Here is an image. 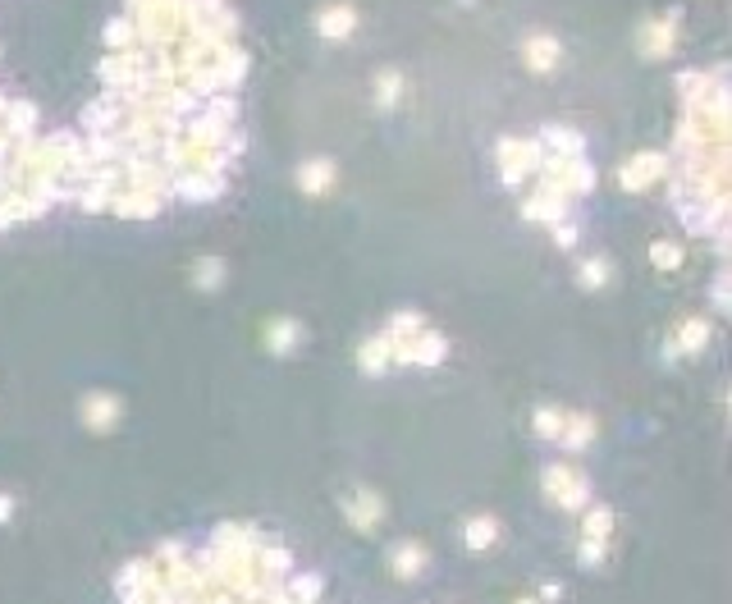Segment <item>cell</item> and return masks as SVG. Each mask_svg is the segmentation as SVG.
Masks as SVG:
<instances>
[{
  "label": "cell",
  "mask_w": 732,
  "mask_h": 604,
  "mask_svg": "<svg viewBox=\"0 0 732 604\" xmlns=\"http://www.w3.org/2000/svg\"><path fill=\"white\" fill-rule=\"evenodd\" d=\"M659 179H668V156H664V151H641L636 161H627V165L618 170V183H622L627 193H645V188L659 183Z\"/></svg>",
  "instance_id": "277c9868"
},
{
  "label": "cell",
  "mask_w": 732,
  "mask_h": 604,
  "mask_svg": "<svg viewBox=\"0 0 732 604\" xmlns=\"http://www.w3.org/2000/svg\"><path fill=\"white\" fill-rule=\"evenodd\" d=\"M444 353H449V344H444V335H435V330H417L408 344H394V362L399 367H440L444 362Z\"/></svg>",
  "instance_id": "3957f363"
},
{
  "label": "cell",
  "mask_w": 732,
  "mask_h": 604,
  "mask_svg": "<svg viewBox=\"0 0 732 604\" xmlns=\"http://www.w3.org/2000/svg\"><path fill=\"white\" fill-rule=\"evenodd\" d=\"M229 174H206V170H170V197H183V202H215L225 193Z\"/></svg>",
  "instance_id": "6da1fadb"
},
{
  "label": "cell",
  "mask_w": 732,
  "mask_h": 604,
  "mask_svg": "<svg viewBox=\"0 0 732 604\" xmlns=\"http://www.w3.org/2000/svg\"><path fill=\"white\" fill-rule=\"evenodd\" d=\"M568 206H572V197H568L563 188H554L549 179H540V188L522 202V215H527V220H536V224H554V220H563V215H568Z\"/></svg>",
  "instance_id": "5b68a950"
},
{
  "label": "cell",
  "mask_w": 732,
  "mask_h": 604,
  "mask_svg": "<svg viewBox=\"0 0 732 604\" xmlns=\"http://www.w3.org/2000/svg\"><path fill=\"white\" fill-rule=\"evenodd\" d=\"M390 563H394V577H422L426 572V545L403 540V545H394Z\"/></svg>",
  "instance_id": "e0dca14e"
},
{
  "label": "cell",
  "mask_w": 732,
  "mask_h": 604,
  "mask_svg": "<svg viewBox=\"0 0 732 604\" xmlns=\"http://www.w3.org/2000/svg\"><path fill=\"white\" fill-rule=\"evenodd\" d=\"M609 270H613V266H609L604 256H595V261H581V275H577V279H581V288H604V284H609Z\"/></svg>",
  "instance_id": "83f0119b"
},
{
  "label": "cell",
  "mask_w": 732,
  "mask_h": 604,
  "mask_svg": "<svg viewBox=\"0 0 732 604\" xmlns=\"http://www.w3.org/2000/svg\"><path fill=\"white\" fill-rule=\"evenodd\" d=\"M188 5L197 15H220V10H229V0H188Z\"/></svg>",
  "instance_id": "d6a6232c"
},
{
  "label": "cell",
  "mask_w": 732,
  "mask_h": 604,
  "mask_svg": "<svg viewBox=\"0 0 732 604\" xmlns=\"http://www.w3.org/2000/svg\"><path fill=\"white\" fill-rule=\"evenodd\" d=\"M559 42L549 37V33H536V37H527V47H522V60H527V69L531 74H549L554 65H559Z\"/></svg>",
  "instance_id": "7c38bea8"
},
{
  "label": "cell",
  "mask_w": 732,
  "mask_h": 604,
  "mask_svg": "<svg viewBox=\"0 0 732 604\" xmlns=\"http://www.w3.org/2000/svg\"><path fill=\"white\" fill-rule=\"evenodd\" d=\"M343 513H348V522H352L357 531H376L381 517H385V499L371 495V490H348V495H343Z\"/></svg>",
  "instance_id": "52a82bcc"
},
{
  "label": "cell",
  "mask_w": 732,
  "mask_h": 604,
  "mask_svg": "<svg viewBox=\"0 0 732 604\" xmlns=\"http://www.w3.org/2000/svg\"><path fill=\"white\" fill-rule=\"evenodd\" d=\"M714 307H718V312L727 307V279H723V275H718V284H714Z\"/></svg>",
  "instance_id": "836d02e7"
},
{
  "label": "cell",
  "mask_w": 732,
  "mask_h": 604,
  "mask_svg": "<svg viewBox=\"0 0 732 604\" xmlns=\"http://www.w3.org/2000/svg\"><path fill=\"white\" fill-rule=\"evenodd\" d=\"M357 367H361L366 376H381L385 367H394V339H390V335L366 339V344L357 349Z\"/></svg>",
  "instance_id": "5bb4252c"
},
{
  "label": "cell",
  "mask_w": 732,
  "mask_h": 604,
  "mask_svg": "<svg viewBox=\"0 0 732 604\" xmlns=\"http://www.w3.org/2000/svg\"><path fill=\"white\" fill-rule=\"evenodd\" d=\"M545 490H549V499H559V508H586L591 504V481L581 472H572L568 463L545 467Z\"/></svg>",
  "instance_id": "7a4b0ae2"
},
{
  "label": "cell",
  "mask_w": 732,
  "mask_h": 604,
  "mask_svg": "<svg viewBox=\"0 0 732 604\" xmlns=\"http://www.w3.org/2000/svg\"><path fill=\"white\" fill-rule=\"evenodd\" d=\"M540 142H545V151H554V156H581L586 151V138L577 133V129H545L540 133Z\"/></svg>",
  "instance_id": "ac0fdd59"
},
{
  "label": "cell",
  "mask_w": 732,
  "mask_h": 604,
  "mask_svg": "<svg viewBox=\"0 0 732 604\" xmlns=\"http://www.w3.org/2000/svg\"><path fill=\"white\" fill-rule=\"evenodd\" d=\"M124 120H129V106H124L120 97H110V92L83 110V129H88V133H115Z\"/></svg>",
  "instance_id": "ba28073f"
},
{
  "label": "cell",
  "mask_w": 732,
  "mask_h": 604,
  "mask_svg": "<svg viewBox=\"0 0 732 604\" xmlns=\"http://www.w3.org/2000/svg\"><path fill=\"white\" fill-rule=\"evenodd\" d=\"M0 129H5V138H10V142H28V138H37V106H33V101H5Z\"/></svg>",
  "instance_id": "30bf717a"
},
{
  "label": "cell",
  "mask_w": 732,
  "mask_h": 604,
  "mask_svg": "<svg viewBox=\"0 0 732 604\" xmlns=\"http://www.w3.org/2000/svg\"><path fill=\"white\" fill-rule=\"evenodd\" d=\"M106 47H110V51L138 47V24H133V15H120V19L106 24Z\"/></svg>",
  "instance_id": "44dd1931"
},
{
  "label": "cell",
  "mask_w": 732,
  "mask_h": 604,
  "mask_svg": "<svg viewBox=\"0 0 732 604\" xmlns=\"http://www.w3.org/2000/svg\"><path fill=\"white\" fill-rule=\"evenodd\" d=\"M673 42H677V19H673V15L641 24V56H645V60H664V56L673 51Z\"/></svg>",
  "instance_id": "9c48e42d"
},
{
  "label": "cell",
  "mask_w": 732,
  "mask_h": 604,
  "mask_svg": "<svg viewBox=\"0 0 732 604\" xmlns=\"http://www.w3.org/2000/svg\"><path fill=\"white\" fill-rule=\"evenodd\" d=\"M559 426H563V412H559V408H536V435H540V440H554Z\"/></svg>",
  "instance_id": "f546056e"
},
{
  "label": "cell",
  "mask_w": 732,
  "mask_h": 604,
  "mask_svg": "<svg viewBox=\"0 0 732 604\" xmlns=\"http://www.w3.org/2000/svg\"><path fill=\"white\" fill-rule=\"evenodd\" d=\"M10 513H15V499H10V495H0V522H10Z\"/></svg>",
  "instance_id": "e575fe53"
},
{
  "label": "cell",
  "mask_w": 732,
  "mask_h": 604,
  "mask_svg": "<svg viewBox=\"0 0 732 604\" xmlns=\"http://www.w3.org/2000/svg\"><path fill=\"white\" fill-rule=\"evenodd\" d=\"M495 536H499V522H495V517H472V522L463 526L467 549H490V545H495Z\"/></svg>",
  "instance_id": "603a6c76"
},
{
  "label": "cell",
  "mask_w": 732,
  "mask_h": 604,
  "mask_svg": "<svg viewBox=\"0 0 732 604\" xmlns=\"http://www.w3.org/2000/svg\"><path fill=\"white\" fill-rule=\"evenodd\" d=\"M586 540H609V531H613V513L604 508V504H586Z\"/></svg>",
  "instance_id": "484cf974"
},
{
  "label": "cell",
  "mask_w": 732,
  "mask_h": 604,
  "mask_svg": "<svg viewBox=\"0 0 732 604\" xmlns=\"http://www.w3.org/2000/svg\"><path fill=\"white\" fill-rule=\"evenodd\" d=\"M422 326H426V321H422V312H399V317L390 321V330H385V335H390L394 344H408Z\"/></svg>",
  "instance_id": "4316f807"
},
{
  "label": "cell",
  "mask_w": 732,
  "mask_h": 604,
  "mask_svg": "<svg viewBox=\"0 0 732 604\" xmlns=\"http://www.w3.org/2000/svg\"><path fill=\"white\" fill-rule=\"evenodd\" d=\"M554 440H559L568 453H581V449L595 440V422H591L586 412H577V417H568V412H563V426H559V435H554Z\"/></svg>",
  "instance_id": "2e32d148"
},
{
  "label": "cell",
  "mask_w": 732,
  "mask_h": 604,
  "mask_svg": "<svg viewBox=\"0 0 732 604\" xmlns=\"http://www.w3.org/2000/svg\"><path fill=\"white\" fill-rule=\"evenodd\" d=\"M549 234H554V243H559L563 252H568V247H577V224H572L568 215H563V220H554V224H549Z\"/></svg>",
  "instance_id": "4dcf8cb0"
},
{
  "label": "cell",
  "mask_w": 732,
  "mask_h": 604,
  "mask_svg": "<svg viewBox=\"0 0 732 604\" xmlns=\"http://www.w3.org/2000/svg\"><path fill=\"white\" fill-rule=\"evenodd\" d=\"M705 344H709V326H705L700 317H691V321H682V326H677V339H673L677 358H686V353H700Z\"/></svg>",
  "instance_id": "d6986e66"
},
{
  "label": "cell",
  "mask_w": 732,
  "mask_h": 604,
  "mask_svg": "<svg viewBox=\"0 0 732 604\" xmlns=\"http://www.w3.org/2000/svg\"><path fill=\"white\" fill-rule=\"evenodd\" d=\"M193 284L206 288V293L220 288V284H225V261H220V256H202V261L193 266Z\"/></svg>",
  "instance_id": "d4e9b609"
},
{
  "label": "cell",
  "mask_w": 732,
  "mask_h": 604,
  "mask_svg": "<svg viewBox=\"0 0 732 604\" xmlns=\"http://www.w3.org/2000/svg\"><path fill=\"white\" fill-rule=\"evenodd\" d=\"M284 586H288V599H302V604L325 595V577H320V572H298V568H293Z\"/></svg>",
  "instance_id": "ffe728a7"
},
{
  "label": "cell",
  "mask_w": 732,
  "mask_h": 604,
  "mask_svg": "<svg viewBox=\"0 0 732 604\" xmlns=\"http://www.w3.org/2000/svg\"><path fill=\"white\" fill-rule=\"evenodd\" d=\"M352 28H357V10H352V5H325V10L316 15V33L329 37V42H343Z\"/></svg>",
  "instance_id": "8fae6325"
},
{
  "label": "cell",
  "mask_w": 732,
  "mask_h": 604,
  "mask_svg": "<svg viewBox=\"0 0 732 604\" xmlns=\"http://www.w3.org/2000/svg\"><path fill=\"white\" fill-rule=\"evenodd\" d=\"M120 399L115 394H92L88 403H83V422H88V431H115V422H120Z\"/></svg>",
  "instance_id": "4fadbf2b"
},
{
  "label": "cell",
  "mask_w": 732,
  "mask_h": 604,
  "mask_svg": "<svg viewBox=\"0 0 732 604\" xmlns=\"http://www.w3.org/2000/svg\"><path fill=\"white\" fill-rule=\"evenodd\" d=\"M298 344H302V326H298V321H275V326H270V353L288 358Z\"/></svg>",
  "instance_id": "7402d4cb"
},
{
  "label": "cell",
  "mask_w": 732,
  "mask_h": 604,
  "mask_svg": "<svg viewBox=\"0 0 732 604\" xmlns=\"http://www.w3.org/2000/svg\"><path fill=\"white\" fill-rule=\"evenodd\" d=\"M161 206H165V197L147 193V188H115L110 193V211L124 215V220H152Z\"/></svg>",
  "instance_id": "8992f818"
},
{
  "label": "cell",
  "mask_w": 732,
  "mask_h": 604,
  "mask_svg": "<svg viewBox=\"0 0 732 604\" xmlns=\"http://www.w3.org/2000/svg\"><path fill=\"white\" fill-rule=\"evenodd\" d=\"M298 188H302L307 197H320V193H329V188H334V161L316 156V161L298 165Z\"/></svg>",
  "instance_id": "9a60e30c"
},
{
  "label": "cell",
  "mask_w": 732,
  "mask_h": 604,
  "mask_svg": "<svg viewBox=\"0 0 732 604\" xmlns=\"http://www.w3.org/2000/svg\"><path fill=\"white\" fill-rule=\"evenodd\" d=\"M399 97H403V74H399V69H385V74L376 78V106H381V110H394Z\"/></svg>",
  "instance_id": "cb8c5ba5"
},
{
  "label": "cell",
  "mask_w": 732,
  "mask_h": 604,
  "mask_svg": "<svg viewBox=\"0 0 732 604\" xmlns=\"http://www.w3.org/2000/svg\"><path fill=\"white\" fill-rule=\"evenodd\" d=\"M604 554H609V540H581V563L586 568H600Z\"/></svg>",
  "instance_id": "1f68e13d"
},
{
  "label": "cell",
  "mask_w": 732,
  "mask_h": 604,
  "mask_svg": "<svg viewBox=\"0 0 732 604\" xmlns=\"http://www.w3.org/2000/svg\"><path fill=\"white\" fill-rule=\"evenodd\" d=\"M650 261H654L659 270H677V266H682V247H677V243H654V247H650Z\"/></svg>",
  "instance_id": "f1b7e54d"
}]
</instances>
